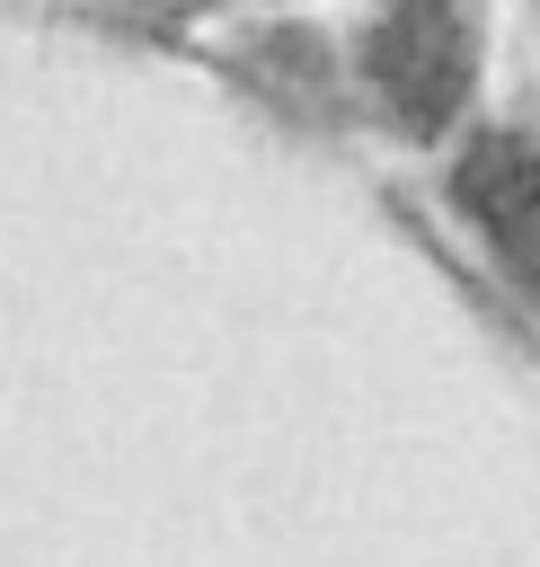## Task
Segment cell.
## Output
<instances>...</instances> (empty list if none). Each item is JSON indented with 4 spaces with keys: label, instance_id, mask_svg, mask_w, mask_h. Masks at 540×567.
Masks as SVG:
<instances>
[{
    "label": "cell",
    "instance_id": "cell-1",
    "mask_svg": "<svg viewBox=\"0 0 540 567\" xmlns=\"http://www.w3.org/2000/svg\"><path fill=\"white\" fill-rule=\"evenodd\" d=\"M372 80L390 97L398 124L434 133L460 97H469V27L451 0H398L372 35Z\"/></svg>",
    "mask_w": 540,
    "mask_h": 567
},
{
    "label": "cell",
    "instance_id": "cell-2",
    "mask_svg": "<svg viewBox=\"0 0 540 567\" xmlns=\"http://www.w3.org/2000/svg\"><path fill=\"white\" fill-rule=\"evenodd\" d=\"M460 204H469V221H487L496 239H531V221H540V151L513 142V133L469 142V159H460Z\"/></svg>",
    "mask_w": 540,
    "mask_h": 567
}]
</instances>
